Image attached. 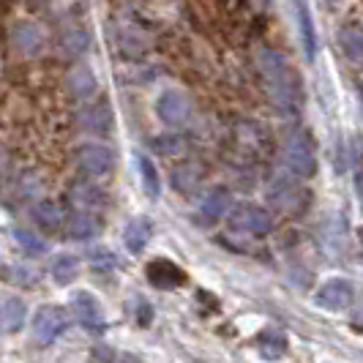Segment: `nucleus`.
<instances>
[{
	"label": "nucleus",
	"mask_w": 363,
	"mask_h": 363,
	"mask_svg": "<svg viewBox=\"0 0 363 363\" xmlns=\"http://www.w3.org/2000/svg\"><path fill=\"white\" fill-rule=\"evenodd\" d=\"M9 276H14L17 279V284H33L38 276L33 271H28V268H11Z\"/></svg>",
	"instance_id": "obj_28"
},
{
	"label": "nucleus",
	"mask_w": 363,
	"mask_h": 363,
	"mask_svg": "<svg viewBox=\"0 0 363 363\" xmlns=\"http://www.w3.org/2000/svg\"><path fill=\"white\" fill-rule=\"evenodd\" d=\"M358 197H361V208H363V175H358Z\"/></svg>",
	"instance_id": "obj_29"
},
{
	"label": "nucleus",
	"mask_w": 363,
	"mask_h": 363,
	"mask_svg": "<svg viewBox=\"0 0 363 363\" xmlns=\"http://www.w3.org/2000/svg\"><path fill=\"white\" fill-rule=\"evenodd\" d=\"M77 162L91 175H107L115 164V156L107 145H82L77 150Z\"/></svg>",
	"instance_id": "obj_9"
},
{
	"label": "nucleus",
	"mask_w": 363,
	"mask_h": 363,
	"mask_svg": "<svg viewBox=\"0 0 363 363\" xmlns=\"http://www.w3.org/2000/svg\"><path fill=\"white\" fill-rule=\"evenodd\" d=\"M227 208H230V194H227V189H211L200 202V213L208 218L224 216Z\"/></svg>",
	"instance_id": "obj_18"
},
{
	"label": "nucleus",
	"mask_w": 363,
	"mask_h": 363,
	"mask_svg": "<svg viewBox=\"0 0 363 363\" xmlns=\"http://www.w3.org/2000/svg\"><path fill=\"white\" fill-rule=\"evenodd\" d=\"M295 14H298V25H301V41H303V52L309 60H314L317 55V33H314V25H311L309 9L303 3L295 6Z\"/></svg>",
	"instance_id": "obj_17"
},
{
	"label": "nucleus",
	"mask_w": 363,
	"mask_h": 363,
	"mask_svg": "<svg viewBox=\"0 0 363 363\" xmlns=\"http://www.w3.org/2000/svg\"><path fill=\"white\" fill-rule=\"evenodd\" d=\"M79 126L88 128V131H109V126H112V112H109V107H101V104L82 107L79 109Z\"/></svg>",
	"instance_id": "obj_14"
},
{
	"label": "nucleus",
	"mask_w": 363,
	"mask_h": 363,
	"mask_svg": "<svg viewBox=\"0 0 363 363\" xmlns=\"http://www.w3.org/2000/svg\"><path fill=\"white\" fill-rule=\"evenodd\" d=\"M183 137H175V134H164V137H156L153 140V147L159 150V153H181L183 150Z\"/></svg>",
	"instance_id": "obj_27"
},
{
	"label": "nucleus",
	"mask_w": 363,
	"mask_h": 363,
	"mask_svg": "<svg viewBox=\"0 0 363 363\" xmlns=\"http://www.w3.org/2000/svg\"><path fill=\"white\" fill-rule=\"evenodd\" d=\"M0 172H3V159H0Z\"/></svg>",
	"instance_id": "obj_31"
},
{
	"label": "nucleus",
	"mask_w": 363,
	"mask_h": 363,
	"mask_svg": "<svg viewBox=\"0 0 363 363\" xmlns=\"http://www.w3.org/2000/svg\"><path fill=\"white\" fill-rule=\"evenodd\" d=\"M33 221L44 230H57L63 224V211L55 205V202H38L33 205Z\"/></svg>",
	"instance_id": "obj_20"
},
{
	"label": "nucleus",
	"mask_w": 363,
	"mask_h": 363,
	"mask_svg": "<svg viewBox=\"0 0 363 363\" xmlns=\"http://www.w3.org/2000/svg\"><path fill=\"white\" fill-rule=\"evenodd\" d=\"M197 183H200V172H197V167H178L175 172H172V186L183 191V194H189V191H194L197 189Z\"/></svg>",
	"instance_id": "obj_24"
},
{
	"label": "nucleus",
	"mask_w": 363,
	"mask_h": 363,
	"mask_svg": "<svg viewBox=\"0 0 363 363\" xmlns=\"http://www.w3.org/2000/svg\"><path fill=\"white\" fill-rule=\"evenodd\" d=\"M257 345H259V352H262L265 358H281V355L287 352V339H284L279 330H265V333L257 339Z\"/></svg>",
	"instance_id": "obj_21"
},
{
	"label": "nucleus",
	"mask_w": 363,
	"mask_h": 363,
	"mask_svg": "<svg viewBox=\"0 0 363 363\" xmlns=\"http://www.w3.org/2000/svg\"><path fill=\"white\" fill-rule=\"evenodd\" d=\"M361 243H363V230H361Z\"/></svg>",
	"instance_id": "obj_32"
},
{
	"label": "nucleus",
	"mask_w": 363,
	"mask_h": 363,
	"mask_svg": "<svg viewBox=\"0 0 363 363\" xmlns=\"http://www.w3.org/2000/svg\"><path fill=\"white\" fill-rule=\"evenodd\" d=\"M69 328V314L60 306H41L33 320V339L38 345H52L55 339Z\"/></svg>",
	"instance_id": "obj_3"
},
{
	"label": "nucleus",
	"mask_w": 363,
	"mask_h": 363,
	"mask_svg": "<svg viewBox=\"0 0 363 363\" xmlns=\"http://www.w3.org/2000/svg\"><path fill=\"white\" fill-rule=\"evenodd\" d=\"M140 172H143V189H145V194L150 200H156L159 197V191H162V181H159V172H156V167L150 159H140Z\"/></svg>",
	"instance_id": "obj_23"
},
{
	"label": "nucleus",
	"mask_w": 363,
	"mask_h": 363,
	"mask_svg": "<svg viewBox=\"0 0 363 363\" xmlns=\"http://www.w3.org/2000/svg\"><path fill=\"white\" fill-rule=\"evenodd\" d=\"M11 41H14V47L22 55H38L44 50V33L30 19H19L17 25L11 28Z\"/></svg>",
	"instance_id": "obj_10"
},
{
	"label": "nucleus",
	"mask_w": 363,
	"mask_h": 363,
	"mask_svg": "<svg viewBox=\"0 0 363 363\" xmlns=\"http://www.w3.org/2000/svg\"><path fill=\"white\" fill-rule=\"evenodd\" d=\"M50 273H52L55 284H60V287H66V284H72L74 279L79 276V259L72 255H57L52 259V268H50Z\"/></svg>",
	"instance_id": "obj_15"
},
{
	"label": "nucleus",
	"mask_w": 363,
	"mask_h": 363,
	"mask_svg": "<svg viewBox=\"0 0 363 363\" xmlns=\"http://www.w3.org/2000/svg\"><path fill=\"white\" fill-rule=\"evenodd\" d=\"M358 99H361V109H363V88L358 91Z\"/></svg>",
	"instance_id": "obj_30"
},
{
	"label": "nucleus",
	"mask_w": 363,
	"mask_h": 363,
	"mask_svg": "<svg viewBox=\"0 0 363 363\" xmlns=\"http://www.w3.org/2000/svg\"><path fill=\"white\" fill-rule=\"evenodd\" d=\"M339 47L352 63H363V30L358 28H342L339 30Z\"/></svg>",
	"instance_id": "obj_19"
},
{
	"label": "nucleus",
	"mask_w": 363,
	"mask_h": 363,
	"mask_svg": "<svg viewBox=\"0 0 363 363\" xmlns=\"http://www.w3.org/2000/svg\"><path fill=\"white\" fill-rule=\"evenodd\" d=\"M156 112H159L162 123H167V126H181V123H186L191 107H189V99H186L181 91L167 88V91L159 96V101H156Z\"/></svg>",
	"instance_id": "obj_6"
},
{
	"label": "nucleus",
	"mask_w": 363,
	"mask_h": 363,
	"mask_svg": "<svg viewBox=\"0 0 363 363\" xmlns=\"http://www.w3.org/2000/svg\"><path fill=\"white\" fill-rule=\"evenodd\" d=\"M66 233H69V238H74V240H91V238L99 235V224H96L88 213L77 211V213L69 216V221H66Z\"/></svg>",
	"instance_id": "obj_16"
},
{
	"label": "nucleus",
	"mask_w": 363,
	"mask_h": 363,
	"mask_svg": "<svg viewBox=\"0 0 363 363\" xmlns=\"http://www.w3.org/2000/svg\"><path fill=\"white\" fill-rule=\"evenodd\" d=\"M88 44H91V36L79 25H74V28H69L63 33V50H66V55H72V57H79V55L88 50Z\"/></svg>",
	"instance_id": "obj_22"
},
{
	"label": "nucleus",
	"mask_w": 363,
	"mask_h": 363,
	"mask_svg": "<svg viewBox=\"0 0 363 363\" xmlns=\"http://www.w3.org/2000/svg\"><path fill=\"white\" fill-rule=\"evenodd\" d=\"M72 202L77 208H96V205H101V191L88 183H79L72 189Z\"/></svg>",
	"instance_id": "obj_25"
},
{
	"label": "nucleus",
	"mask_w": 363,
	"mask_h": 363,
	"mask_svg": "<svg viewBox=\"0 0 363 363\" xmlns=\"http://www.w3.org/2000/svg\"><path fill=\"white\" fill-rule=\"evenodd\" d=\"M150 240V221L147 218H134L128 221V227L123 230V246L131 255H140Z\"/></svg>",
	"instance_id": "obj_13"
},
{
	"label": "nucleus",
	"mask_w": 363,
	"mask_h": 363,
	"mask_svg": "<svg viewBox=\"0 0 363 363\" xmlns=\"http://www.w3.org/2000/svg\"><path fill=\"white\" fill-rule=\"evenodd\" d=\"M145 273L147 281L153 287H159V290H175V287H181L183 281H186V273L175 262H169V259H153L145 268Z\"/></svg>",
	"instance_id": "obj_8"
},
{
	"label": "nucleus",
	"mask_w": 363,
	"mask_h": 363,
	"mask_svg": "<svg viewBox=\"0 0 363 363\" xmlns=\"http://www.w3.org/2000/svg\"><path fill=\"white\" fill-rule=\"evenodd\" d=\"M66 85H69V91H72V96H77V99H88V96H93L96 93V77H93V72L85 66V63H77V66H72V72H69V77H66Z\"/></svg>",
	"instance_id": "obj_11"
},
{
	"label": "nucleus",
	"mask_w": 363,
	"mask_h": 363,
	"mask_svg": "<svg viewBox=\"0 0 363 363\" xmlns=\"http://www.w3.org/2000/svg\"><path fill=\"white\" fill-rule=\"evenodd\" d=\"M14 238H17V243L28 255H44L47 252V243L38 235H33V233H28V230H14Z\"/></svg>",
	"instance_id": "obj_26"
},
{
	"label": "nucleus",
	"mask_w": 363,
	"mask_h": 363,
	"mask_svg": "<svg viewBox=\"0 0 363 363\" xmlns=\"http://www.w3.org/2000/svg\"><path fill=\"white\" fill-rule=\"evenodd\" d=\"M22 325H25V303L14 295L3 298L0 301V328L6 333H17Z\"/></svg>",
	"instance_id": "obj_12"
},
{
	"label": "nucleus",
	"mask_w": 363,
	"mask_h": 363,
	"mask_svg": "<svg viewBox=\"0 0 363 363\" xmlns=\"http://www.w3.org/2000/svg\"><path fill=\"white\" fill-rule=\"evenodd\" d=\"M287 167L298 178H311L317 172V156H314L311 140L303 131L292 134L290 143H287Z\"/></svg>",
	"instance_id": "obj_2"
},
{
	"label": "nucleus",
	"mask_w": 363,
	"mask_h": 363,
	"mask_svg": "<svg viewBox=\"0 0 363 363\" xmlns=\"http://www.w3.org/2000/svg\"><path fill=\"white\" fill-rule=\"evenodd\" d=\"M257 63H259V72L265 74L268 85L273 91V99L281 104V107L292 112L301 101V79L298 74L290 69L287 57L276 50H259L257 52Z\"/></svg>",
	"instance_id": "obj_1"
},
{
	"label": "nucleus",
	"mask_w": 363,
	"mask_h": 363,
	"mask_svg": "<svg viewBox=\"0 0 363 363\" xmlns=\"http://www.w3.org/2000/svg\"><path fill=\"white\" fill-rule=\"evenodd\" d=\"M74 314L79 320V325L91 333H101L107 328V320H104V311H101V303L96 301L93 292H79L74 295Z\"/></svg>",
	"instance_id": "obj_7"
},
{
	"label": "nucleus",
	"mask_w": 363,
	"mask_h": 363,
	"mask_svg": "<svg viewBox=\"0 0 363 363\" xmlns=\"http://www.w3.org/2000/svg\"><path fill=\"white\" fill-rule=\"evenodd\" d=\"M314 303L325 311H342L352 303V284L347 279H330L325 281L317 295H314Z\"/></svg>",
	"instance_id": "obj_5"
},
{
	"label": "nucleus",
	"mask_w": 363,
	"mask_h": 363,
	"mask_svg": "<svg viewBox=\"0 0 363 363\" xmlns=\"http://www.w3.org/2000/svg\"><path fill=\"white\" fill-rule=\"evenodd\" d=\"M233 227L243 230V233H252V235H265V233H271L273 218L265 208L246 202V205H238L233 211Z\"/></svg>",
	"instance_id": "obj_4"
}]
</instances>
